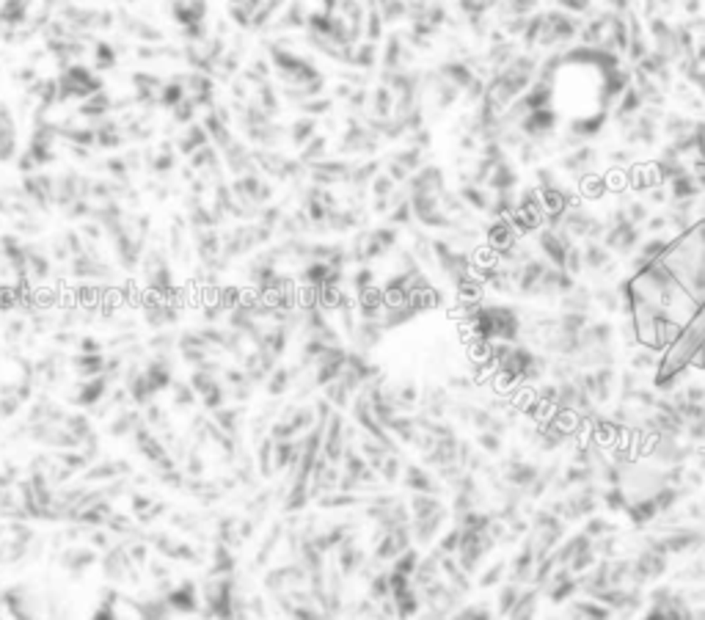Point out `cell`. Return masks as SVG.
Segmentation results:
<instances>
[{"mask_svg": "<svg viewBox=\"0 0 705 620\" xmlns=\"http://www.w3.org/2000/svg\"><path fill=\"white\" fill-rule=\"evenodd\" d=\"M579 190L584 193V199H603L609 193V182H606V177H598L592 171V174H587V177L579 180Z\"/></svg>", "mask_w": 705, "mask_h": 620, "instance_id": "e575fe53", "label": "cell"}, {"mask_svg": "<svg viewBox=\"0 0 705 620\" xmlns=\"http://www.w3.org/2000/svg\"><path fill=\"white\" fill-rule=\"evenodd\" d=\"M684 11L689 17H697L700 14V0H684Z\"/></svg>", "mask_w": 705, "mask_h": 620, "instance_id": "be15d7a7", "label": "cell"}, {"mask_svg": "<svg viewBox=\"0 0 705 620\" xmlns=\"http://www.w3.org/2000/svg\"><path fill=\"white\" fill-rule=\"evenodd\" d=\"M485 240H488V246L494 248L496 254H501L507 248L518 246L521 234L510 224V218H491V224L485 227Z\"/></svg>", "mask_w": 705, "mask_h": 620, "instance_id": "5bb4252c", "label": "cell"}, {"mask_svg": "<svg viewBox=\"0 0 705 620\" xmlns=\"http://www.w3.org/2000/svg\"><path fill=\"white\" fill-rule=\"evenodd\" d=\"M686 620H705V606L703 609H689V612H686Z\"/></svg>", "mask_w": 705, "mask_h": 620, "instance_id": "e7e4bbea", "label": "cell"}, {"mask_svg": "<svg viewBox=\"0 0 705 620\" xmlns=\"http://www.w3.org/2000/svg\"><path fill=\"white\" fill-rule=\"evenodd\" d=\"M540 155H543V149H540L538 141H523V144L518 146V157H521V163L523 165L538 163Z\"/></svg>", "mask_w": 705, "mask_h": 620, "instance_id": "f907efd6", "label": "cell"}, {"mask_svg": "<svg viewBox=\"0 0 705 620\" xmlns=\"http://www.w3.org/2000/svg\"><path fill=\"white\" fill-rule=\"evenodd\" d=\"M543 25H545V14H532V17H529L526 28H523V33H521V44H523V50H526V53H532V47H538L540 33H543Z\"/></svg>", "mask_w": 705, "mask_h": 620, "instance_id": "d590c367", "label": "cell"}, {"mask_svg": "<svg viewBox=\"0 0 705 620\" xmlns=\"http://www.w3.org/2000/svg\"><path fill=\"white\" fill-rule=\"evenodd\" d=\"M625 180H628V187L634 193H647L653 187L664 185L659 171H656V163L653 165H631V171H625Z\"/></svg>", "mask_w": 705, "mask_h": 620, "instance_id": "ac0fdd59", "label": "cell"}, {"mask_svg": "<svg viewBox=\"0 0 705 620\" xmlns=\"http://www.w3.org/2000/svg\"><path fill=\"white\" fill-rule=\"evenodd\" d=\"M694 127H697V119H691V116H686V113H664L662 133L669 138V141L684 138L689 133H694Z\"/></svg>", "mask_w": 705, "mask_h": 620, "instance_id": "d4e9b609", "label": "cell"}, {"mask_svg": "<svg viewBox=\"0 0 705 620\" xmlns=\"http://www.w3.org/2000/svg\"><path fill=\"white\" fill-rule=\"evenodd\" d=\"M587 549H592V537L587 535V532H579V535H573V537H565L560 546H557L554 557H557L560 565L568 568V565L579 557L581 552H587Z\"/></svg>", "mask_w": 705, "mask_h": 620, "instance_id": "44dd1931", "label": "cell"}, {"mask_svg": "<svg viewBox=\"0 0 705 620\" xmlns=\"http://www.w3.org/2000/svg\"><path fill=\"white\" fill-rule=\"evenodd\" d=\"M644 108V100L642 94L634 88V83L628 86V91L622 94L620 100H617V108H615V119L617 122H625V119H634V116H639Z\"/></svg>", "mask_w": 705, "mask_h": 620, "instance_id": "484cf974", "label": "cell"}, {"mask_svg": "<svg viewBox=\"0 0 705 620\" xmlns=\"http://www.w3.org/2000/svg\"><path fill=\"white\" fill-rule=\"evenodd\" d=\"M686 403H700L705 405V383H686L684 389H681Z\"/></svg>", "mask_w": 705, "mask_h": 620, "instance_id": "db71d44e", "label": "cell"}, {"mask_svg": "<svg viewBox=\"0 0 705 620\" xmlns=\"http://www.w3.org/2000/svg\"><path fill=\"white\" fill-rule=\"evenodd\" d=\"M562 499H565V516L562 518H568V521L590 518V516H595V510H598V488H595L592 482L581 485V491L562 496Z\"/></svg>", "mask_w": 705, "mask_h": 620, "instance_id": "30bf717a", "label": "cell"}, {"mask_svg": "<svg viewBox=\"0 0 705 620\" xmlns=\"http://www.w3.org/2000/svg\"><path fill=\"white\" fill-rule=\"evenodd\" d=\"M601 502L606 505V510L609 513H625V507H628V488L625 485H609L606 491L601 494Z\"/></svg>", "mask_w": 705, "mask_h": 620, "instance_id": "d6a6232c", "label": "cell"}, {"mask_svg": "<svg viewBox=\"0 0 705 620\" xmlns=\"http://www.w3.org/2000/svg\"><path fill=\"white\" fill-rule=\"evenodd\" d=\"M584 254V270H592V273H615V257L612 251L603 246V243H595V240H587V246L581 248Z\"/></svg>", "mask_w": 705, "mask_h": 620, "instance_id": "2e32d148", "label": "cell"}, {"mask_svg": "<svg viewBox=\"0 0 705 620\" xmlns=\"http://www.w3.org/2000/svg\"><path fill=\"white\" fill-rule=\"evenodd\" d=\"M521 593H523V590H521V584H516V582L504 584V587L498 590V612H501V615H510L513 606L518 604Z\"/></svg>", "mask_w": 705, "mask_h": 620, "instance_id": "b9f144b4", "label": "cell"}, {"mask_svg": "<svg viewBox=\"0 0 705 620\" xmlns=\"http://www.w3.org/2000/svg\"><path fill=\"white\" fill-rule=\"evenodd\" d=\"M694 177H697V185H700V187H703V190H705V171H700V174H694Z\"/></svg>", "mask_w": 705, "mask_h": 620, "instance_id": "03108f58", "label": "cell"}, {"mask_svg": "<svg viewBox=\"0 0 705 620\" xmlns=\"http://www.w3.org/2000/svg\"><path fill=\"white\" fill-rule=\"evenodd\" d=\"M656 367H659V353L639 345V348L634 351V356H631V370L644 372V370H656Z\"/></svg>", "mask_w": 705, "mask_h": 620, "instance_id": "60d3db41", "label": "cell"}, {"mask_svg": "<svg viewBox=\"0 0 705 620\" xmlns=\"http://www.w3.org/2000/svg\"><path fill=\"white\" fill-rule=\"evenodd\" d=\"M609 160L615 165L634 163V152H628V149H612V152H609Z\"/></svg>", "mask_w": 705, "mask_h": 620, "instance_id": "680465c9", "label": "cell"}, {"mask_svg": "<svg viewBox=\"0 0 705 620\" xmlns=\"http://www.w3.org/2000/svg\"><path fill=\"white\" fill-rule=\"evenodd\" d=\"M609 251H617L620 257H631L639 243H642V229L631 221H622V224H606V234L601 240Z\"/></svg>", "mask_w": 705, "mask_h": 620, "instance_id": "5b68a950", "label": "cell"}, {"mask_svg": "<svg viewBox=\"0 0 705 620\" xmlns=\"http://www.w3.org/2000/svg\"><path fill=\"white\" fill-rule=\"evenodd\" d=\"M446 513H438V516H430V518H416L411 521V535L419 546H430L433 540L438 537L441 532V527H444V521H446Z\"/></svg>", "mask_w": 705, "mask_h": 620, "instance_id": "ffe728a7", "label": "cell"}, {"mask_svg": "<svg viewBox=\"0 0 705 620\" xmlns=\"http://www.w3.org/2000/svg\"><path fill=\"white\" fill-rule=\"evenodd\" d=\"M576 246V240L565 232V229H548L543 227L538 232V248L543 254V259L554 268L565 270V259H568V248Z\"/></svg>", "mask_w": 705, "mask_h": 620, "instance_id": "3957f363", "label": "cell"}, {"mask_svg": "<svg viewBox=\"0 0 705 620\" xmlns=\"http://www.w3.org/2000/svg\"><path fill=\"white\" fill-rule=\"evenodd\" d=\"M402 482L411 494H438L436 477L430 475L424 466H405L402 472Z\"/></svg>", "mask_w": 705, "mask_h": 620, "instance_id": "d6986e66", "label": "cell"}, {"mask_svg": "<svg viewBox=\"0 0 705 620\" xmlns=\"http://www.w3.org/2000/svg\"><path fill=\"white\" fill-rule=\"evenodd\" d=\"M457 196L463 199V205L474 212H488L491 210V196L482 185H474V182H466V185L457 190Z\"/></svg>", "mask_w": 705, "mask_h": 620, "instance_id": "83f0119b", "label": "cell"}, {"mask_svg": "<svg viewBox=\"0 0 705 620\" xmlns=\"http://www.w3.org/2000/svg\"><path fill=\"white\" fill-rule=\"evenodd\" d=\"M488 311L494 317V329H496V342H510L518 345L521 334H523V323L516 306L507 304H488Z\"/></svg>", "mask_w": 705, "mask_h": 620, "instance_id": "8992f818", "label": "cell"}, {"mask_svg": "<svg viewBox=\"0 0 705 620\" xmlns=\"http://www.w3.org/2000/svg\"><path fill=\"white\" fill-rule=\"evenodd\" d=\"M510 224L516 227L521 237H526V234H538L540 229L545 227V221H543V215L540 212H526V210H516L513 215H510Z\"/></svg>", "mask_w": 705, "mask_h": 620, "instance_id": "4dcf8cb0", "label": "cell"}, {"mask_svg": "<svg viewBox=\"0 0 705 620\" xmlns=\"http://www.w3.org/2000/svg\"><path fill=\"white\" fill-rule=\"evenodd\" d=\"M669 185V199L672 202H684V199H700V193H703V187L697 185V177L689 171L684 177H675L672 182H667Z\"/></svg>", "mask_w": 705, "mask_h": 620, "instance_id": "4316f807", "label": "cell"}, {"mask_svg": "<svg viewBox=\"0 0 705 620\" xmlns=\"http://www.w3.org/2000/svg\"><path fill=\"white\" fill-rule=\"evenodd\" d=\"M460 537H463L460 527H452L449 532H444V537L438 540L436 552L438 554H457V549H460Z\"/></svg>", "mask_w": 705, "mask_h": 620, "instance_id": "bcb514c9", "label": "cell"}, {"mask_svg": "<svg viewBox=\"0 0 705 620\" xmlns=\"http://www.w3.org/2000/svg\"><path fill=\"white\" fill-rule=\"evenodd\" d=\"M535 397H538L540 403H545V405L557 408V400H560V383H543Z\"/></svg>", "mask_w": 705, "mask_h": 620, "instance_id": "f5cc1de1", "label": "cell"}, {"mask_svg": "<svg viewBox=\"0 0 705 620\" xmlns=\"http://www.w3.org/2000/svg\"><path fill=\"white\" fill-rule=\"evenodd\" d=\"M581 342H584V348H612V342H615V326L609 320L590 323L587 329L581 331Z\"/></svg>", "mask_w": 705, "mask_h": 620, "instance_id": "7402d4cb", "label": "cell"}, {"mask_svg": "<svg viewBox=\"0 0 705 620\" xmlns=\"http://www.w3.org/2000/svg\"><path fill=\"white\" fill-rule=\"evenodd\" d=\"M419 562H422V554L416 552L414 546L411 549H405L400 557L392 562V568L389 571H395V574H402V577H411L414 579V574H416V568H419Z\"/></svg>", "mask_w": 705, "mask_h": 620, "instance_id": "74e56055", "label": "cell"}, {"mask_svg": "<svg viewBox=\"0 0 705 620\" xmlns=\"http://www.w3.org/2000/svg\"><path fill=\"white\" fill-rule=\"evenodd\" d=\"M504 482L510 488H518V491H529V485L540 477V466L532 460H523L521 453H513V458L504 463Z\"/></svg>", "mask_w": 705, "mask_h": 620, "instance_id": "8fae6325", "label": "cell"}, {"mask_svg": "<svg viewBox=\"0 0 705 620\" xmlns=\"http://www.w3.org/2000/svg\"><path fill=\"white\" fill-rule=\"evenodd\" d=\"M518 185V171H516V165L507 163V160H501L496 163V168L491 171V177H488V190H494V193H501V190H516Z\"/></svg>", "mask_w": 705, "mask_h": 620, "instance_id": "cb8c5ba5", "label": "cell"}, {"mask_svg": "<svg viewBox=\"0 0 705 620\" xmlns=\"http://www.w3.org/2000/svg\"><path fill=\"white\" fill-rule=\"evenodd\" d=\"M595 163H598V152H595V146H590V144L573 146V149H568V155H562L560 157V168L562 171H568L570 177H576V180L592 174Z\"/></svg>", "mask_w": 705, "mask_h": 620, "instance_id": "7c38bea8", "label": "cell"}, {"mask_svg": "<svg viewBox=\"0 0 705 620\" xmlns=\"http://www.w3.org/2000/svg\"><path fill=\"white\" fill-rule=\"evenodd\" d=\"M590 323H592V320H590V314H584V311H562L560 317H557V326H560V331H565V334H581Z\"/></svg>", "mask_w": 705, "mask_h": 620, "instance_id": "8d00e7d4", "label": "cell"}, {"mask_svg": "<svg viewBox=\"0 0 705 620\" xmlns=\"http://www.w3.org/2000/svg\"><path fill=\"white\" fill-rule=\"evenodd\" d=\"M667 248H669V240L662 237V234H653V237H647L639 243V257H642L644 262H659L664 254H667Z\"/></svg>", "mask_w": 705, "mask_h": 620, "instance_id": "836d02e7", "label": "cell"}, {"mask_svg": "<svg viewBox=\"0 0 705 620\" xmlns=\"http://www.w3.org/2000/svg\"><path fill=\"white\" fill-rule=\"evenodd\" d=\"M592 304H595V298H592V289H590V287H581V284H576V289H573V292L562 295V311H584V314H590Z\"/></svg>", "mask_w": 705, "mask_h": 620, "instance_id": "f1b7e54d", "label": "cell"}, {"mask_svg": "<svg viewBox=\"0 0 705 620\" xmlns=\"http://www.w3.org/2000/svg\"><path fill=\"white\" fill-rule=\"evenodd\" d=\"M686 435H689V441H694V444H705V419L703 422H689V425H686Z\"/></svg>", "mask_w": 705, "mask_h": 620, "instance_id": "6f0895ef", "label": "cell"}, {"mask_svg": "<svg viewBox=\"0 0 705 620\" xmlns=\"http://www.w3.org/2000/svg\"><path fill=\"white\" fill-rule=\"evenodd\" d=\"M625 516H628V521H631L634 527H647V524H653V521L662 516V513H659V507H656L653 496L644 494V496H637V499H631V502H628Z\"/></svg>", "mask_w": 705, "mask_h": 620, "instance_id": "e0dca14e", "label": "cell"}, {"mask_svg": "<svg viewBox=\"0 0 705 620\" xmlns=\"http://www.w3.org/2000/svg\"><path fill=\"white\" fill-rule=\"evenodd\" d=\"M609 110H592V113H587V116H576V119H570L568 122V130H565V138H562V146L565 149H573V146H581L587 144V141H592V138H598L603 130H606V124H609Z\"/></svg>", "mask_w": 705, "mask_h": 620, "instance_id": "7a4b0ae2", "label": "cell"}, {"mask_svg": "<svg viewBox=\"0 0 705 620\" xmlns=\"http://www.w3.org/2000/svg\"><path fill=\"white\" fill-rule=\"evenodd\" d=\"M557 6H562L568 14H584V11H590V6H592V0H554Z\"/></svg>", "mask_w": 705, "mask_h": 620, "instance_id": "11a10c76", "label": "cell"}, {"mask_svg": "<svg viewBox=\"0 0 705 620\" xmlns=\"http://www.w3.org/2000/svg\"><path fill=\"white\" fill-rule=\"evenodd\" d=\"M565 270L570 273V276H579L581 270H584V254H581L579 246H570L568 248V259H565Z\"/></svg>", "mask_w": 705, "mask_h": 620, "instance_id": "816d5d0a", "label": "cell"}, {"mask_svg": "<svg viewBox=\"0 0 705 620\" xmlns=\"http://www.w3.org/2000/svg\"><path fill=\"white\" fill-rule=\"evenodd\" d=\"M545 587H548V599H551V604H565V601H570L576 596L579 579L570 574V568L560 565V568L551 574V579H548Z\"/></svg>", "mask_w": 705, "mask_h": 620, "instance_id": "9a60e30c", "label": "cell"}, {"mask_svg": "<svg viewBox=\"0 0 705 620\" xmlns=\"http://www.w3.org/2000/svg\"><path fill=\"white\" fill-rule=\"evenodd\" d=\"M557 124H560L557 110H554V108H543V110L526 113L516 127L523 133L526 141H538V144H543V141H548V138L557 133Z\"/></svg>", "mask_w": 705, "mask_h": 620, "instance_id": "277c9868", "label": "cell"}, {"mask_svg": "<svg viewBox=\"0 0 705 620\" xmlns=\"http://www.w3.org/2000/svg\"><path fill=\"white\" fill-rule=\"evenodd\" d=\"M535 565H538V554H535V543H532V537H526L523 543H521V552L513 557L510 562V582H516V584H529L532 577H535Z\"/></svg>", "mask_w": 705, "mask_h": 620, "instance_id": "4fadbf2b", "label": "cell"}, {"mask_svg": "<svg viewBox=\"0 0 705 620\" xmlns=\"http://www.w3.org/2000/svg\"><path fill=\"white\" fill-rule=\"evenodd\" d=\"M518 56V47L513 44V41H501V44H491V50H488V63L496 69V72H501L507 63L513 61Z\"/></svg>", "mask_w": 705, "mask_h": 620, "instance_id": "1f68e13d", "label": "cell"}, {"mask_svg": "<svg viewBox=\"0 0 705 620\" xmlns=\"http://www.w3.org/2000/svg\"><path fill=\"white\" fill-rule=\"evenodd\" d=\"M584 532L592 537V540H598V537H606V535H615L617 532V524L615 521H609V518L603 516H590L587 518V524H584Z\"/></svg>", "mask_w": 705, "mask_h": 620, "instance_id": "f35d334b", "label": "cell"}, {"mask_svg": "<svg viewBox=\"0 0 705 620\" xmlns=\"http://www.w3.org/2000/svg\"><path fill=\"white\" fill-rule=\"evenodd\" d=\"M592 298H595V304H601V306L609 311V314H615V311L622 309L620 295H617V287H601V289H595V292H592Z\"/></svg>", "mask_w": 705, "mask_h": 620, "instance_id": "ee69618b", "label": "cell"}, {"mask_svg": "<svg viewBox=\"0 0 705 620\" xmlns=\"http://www.w3.org/2000/svg\"><path fill=\"white\" fill-rule=\"evenodd\" d=\"M532 543H535V554L545 557V554H554L557 546L565 540V518H560L557 513L551 510H538L535 518H532Z\"/></svg>", "mask_w": 705, "mask_h": 620, "instance_id": "6da1fadb", "label": "cell"}, {"mask_svg": "<svg viewBox=\"0 0 705 620\" xmlns=\"http://www.w3.org/2000/svg\"><path fill=\"white\" fill-rule=\"evenodd\" d=\"M647 199H650L653 205H664V202H667V190H664V185L647 190Z\"/></svg>", "mask_w": 705, "mask_h": 620, "instance_id": "94428289", "label": "cell"}, {"mask_svg": "<svg viewBox=\"0 0 705 620\" xmlns=\"http://www.w3.org/2000/svg\"><path fill=\"white\" fill-rule=\"evenodd\" d=\"M631 562H634L631 582H634V584H639V587H642L644 582L662 579L664 574H667V568H669V557H667V554H659V552H653V549H647V546L639 552V557H634Z\"/></svg>", "mask_w": 705, "mask_h": 620, "instance_id": "ba28073f", "label": "cell"}, {"mask_svg": "<svg viewBox=\"0 0 705 620\" xmlns=\"http://www.w3.org/2000/svg\"><path fill=\"white\" fill-rule=\"evenodd\" d=\"M612 618V609L601 604V601L584 599L573 601V606L568 609V620H609Z\"/></svg>", "mask_w": 705, "mask_h": 620, "instance_id": "603a6c76", "label": "cell"}, {"mask_svg": "<svg viewBox=\"0 0 705 620\" xmlns=\"http://www.w3.org/2000/svg\"><path fill=\"white\" fill-rule=\"evenodd\" d=\"M644 224H647V229H650L653 234H662L664 229L669 227V221H667V215H650V218H647Z\"/></svg>", "mask_w": 705, "mask_h": 620, "instance_id": "91938a15", "label": "cell"}, {"mask_svg": "<svg viewBox=\"0 0 705 620\" xmlns=\"http://www.w3.org/2000/svg\"><path fill=\"white\" fill-rule=\"evenodd\" d=\"M625 215H628V221H631V224L642 227L644 221L650 218V210H647V205H644V202L634 199V202H628V205H625Z\"/></svg>", "mask_w": 705, "mask_h": 620, "instance_id": "c3c4849f", "label": "cell"}, {"mask_svg": "<svg viewBox=\"0 0 705 620\" xmlns=\"http://www.w3.org/2000/svg\"><path fill=\"white\" fill-rule=\"evenodd\" d=\"M592 477H595V466H579V463H570L568 469H565V475L562 480L568 482V488L573 485H587V482H592Z\"/></svg>", "mask_w": 705, "mask_h": 620, "instance_id": "ab89813d", "label": "cell"}, {"mask_svg": "<svg viewBox=\"0 0 705 620\" xmlns=\"http://www.w3.org/2000/svg\"><path fill=\"white\" fill-rule=\"evenodd\" d=\"M689 488L686 485H659L656 491H653V502H656V507H659V513H672V507L681 502V496L686 494Z\"/></svg>", "mask_w": 705, "mask_h": 620, "instance_id": "f546056e", "label": "cell"}, {"mask_svg": "<svg viewBox=\"0 0 705 620\" xmlns=\"http://www.w3.org/2000/svg\"><path fill=\"white\" fill-rule=\"evenodd\" d=\"M598 559H601V557L595 554V546H592V549L581 552L579 557L573 559V562H570L568 568H570V574H573V577H581V574H587V571H590V568H592V565H595Z\"/></svg>", "mask_w": 705, "mask_h": 620, "instance_id": "f6af8a7d", "label": "cell"}, {"mask_svg": "<svg viewBox=\"0 0 705 620\" xmlns=\"http://www.w3.org/2000/svg\"><path fill=\"white\" fill-rule=\"evenodd\" d=\"M609 3V9L615 11V14H631L628 11V0H606Z\"/></svg>", "mask_w": 705, "mask_h": 620, "instance_id": "6125c7cd", "label": "cell"}, {"mask_svg": "<svg viewBox=\"0 0 705 620\" xmlns=\"http://www.w3.org/2000/svg\"><path fill=\"white\" fill-rule=\"evenodd\" d=\"M601 78L603 83H601V91H598V108L601 110H612V105H617V100L628 91V86L634 83V72H628L625 66H620V69H612V72H606Z\"/></svg>", "mask_w": 705, "mask_h": 620, "instance_id": "9c48e42d", "label": "cell"}, {"mask_svg": "<svg viewBox=\"0 0 705 620\" xmlns=\"http://www.w3.org/2000/svg\"><path fill=\"white\" fill-rule=\"evenodd\" d=\"M518 210H526V212H540L545 215L543 210V196H540V187H523L518 193Z\"/></svg>", "mask_w": 705, "mask_h": 620, "instance_id": "7bdbcfd3", "label": "cell"}, {"mask_svg": "<svg viewBox=\"0 0 705 620\" xmlns=\"http://www.w3.org/2000/svg\"><path fill=\"white\" fill-rule=\"evenodd\" d=\"M615 378H617V375H615L612 367H598V370H587V372H579V375H576L579 386L595 400V405H603V403L612 400Z\"/></svg>", "mask_w": 705, "mask_h": 620, "instance_id": "52a82bcc", "label": "cell"}, {"mask_svg": "<svg viewBox=\"0 0 705 620\" xmlns=\"http://www.w3.org/2000/svg\"><path fill=\"white\" fill-rule=\"evenodd\" d=\"M504 574H507V562H504V559H498V562H494L491 568H485V571L479 574V584H482V587H494V584L501 582Z\"/></svg>", "mask_w": 705, "mask_h": 620, "instance_id": "7dc6e473", "label": "cell"}, {"mask_svg": "<svg viewBox=\"0 0 705 620\" xmlns=\"http://www.w3.org/2000/svg\"><path fill=\"white\" fill-rule=\"evenodd\" d=\"M535 180H538V187L560 185V182H557V174H554L551 168H545V165H538V168H535Z\"/></svg>", "mask_w": 705, "mask_h": 620, "instance_id": "9f6ffc18", "label": "cell"}, {"mask_svg": "<svg viewBox=\"0 0 705 620\" xmlns=\"http://www.w3.org/2000/svg\"><path fill=\"white\" fill-rule=\"evenodd\" d=\"M477 444H479V450H482V453H488V455L501 453V435L494 433V430H479Z\"/></svg>", "mask_w": 705, "mask_h": 620, "instance_id": "681fc988", "label": "cell"}]
</instances>
